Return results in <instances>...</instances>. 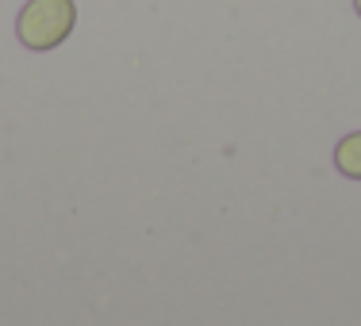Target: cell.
<instances>
[{"label":"cell","mask_w":361,"mask_h":326,"mask_svg":"<svg viewBox=\"0 0 361 326\" xmlns=\"http://www.w3.org/2000/svg\"><path fill=\"white\" fill-rule=\"evenodd\" d=\"M334 165H338V173H346L350 181H361V131L346 134V139L334 146Z\"/></svg>","instance_id":"obj_2"},{"label":"cell","mask_w":361,"mask_h":326,"mask_svg":"<svg viewBox=\"0 0 361 326\" xmlns=\"http://www.w3.org/2000/svg\"><path fill=\"white\" fill-rule=\"evenodd\" d=\"M77 23L73 0H27L16 20V35L27 50H54L70 39Z\"/></svg>","instance_id":"obj_1"},{"label":"cell","mask_w":361,"mask_h":326,"mask_svg":"<svg viewBox=\"0 0 361 326\" xmlns=\"http://www.w3.org/2000/svg\"><path fill=\"white\" fill-rule=\"evenodd\" d=\"M354 8H357V15H361V0H354Z\"/></svg>","instance_id":"obj_3"}]
</instances>
